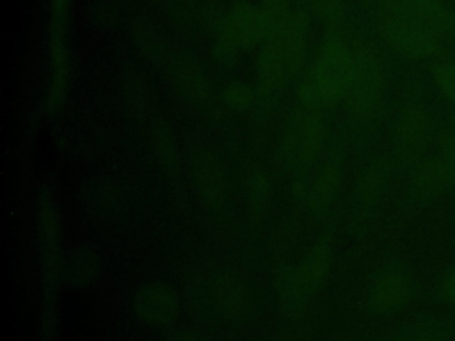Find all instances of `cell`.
<instances>
[{"instance_id":"1","label":"cell","mask_w":455,"mask_h":341,"mask_svg":"<svg viewBox=\"0 0 455 341\" xmlns=\"http://www.w3.org/2000/svg\"><path fill=\"white\" fill-rule=\"evenodd\" d=\"M354 73V48L341 36H329L316 62L300 82L299 96L309 108L332 105L348 96Z\"/></svg>"},{"instance_id":"2","label":"cell","mask_w":455,"mask_h":341,"mask_svg":"<svg viewBox=\"0 0 455 341\" xmlns=\"http://www.w3.org/2000/svg\"><path fill=\"white\" fill-rule=\"evenodd\" d=\"M384 96V71L371 46L354 48V73L348 91L350 110L357 119H370L380 107Z\"/></svg>"},{"instance_id":"3","label":"cell","mask_w":455,"mask_h":341,"mask_svg":"<svg viewBox=\"0 0 455 341\" xmlns=\"http://www.w3.org/2000/svg\"><path fill=\"white\" fill-rule=\"evenodd\" d=\"M430 140V117L418 96H407L400 107L395 130V149L402 165L414 167L423 160Z\"/></svg>"},{"instance_id":"4","label":"cell","mask_w":455,"mask_h":341,"mask_svg":"<svg viewBox=\"0 0 455 341\" xmlns=\"http://www.w3.org/2000/svg\"><path fill=\"white\" fill-rule=\"evenodd\" d=\"M386 41L402 55L411 59H425L439 53V37L421 23L393 12L382 23Z\"/></svg>"},{"instance_id":"5","label":"cell","mask_w":455,"mask_h":341,"mask_svg":"<svg viewBox=\"0 0 455 341\" xmlns=\"http://www.w3.org/2000/svg\"><path fill=\"white\" fill-rule=\"evenodd\" d=\"M323 140V119L311 110L297 117L284 139V156L288 162L307 167L318 156Z\"/></svg>"},{"instance_id":"6","label":"cell","mask_w":455,"mask_h":341,"mask_svg":"<svg viewBox=\"0 0 455 341\" xmlns=\"http://www.w3.org/2000/svg\"><path fill=\"white\" fill-rule=\"evenodd\" d=\"M391 5L393 12L421 23L439 39L455 34V16L441 0H391Z\"/></svg>"},{"instance_id":"7","label":"cell","mask_w":455,"mask_h":341,"mask_svg":"<svg viewBox=\"0 0 455 341\" xmlns=\"http://www.w3.org/2000/svg\"><path fill=\"white\" fill-rule=\"evenodd\" d=\"M133 311L137 318L148 325H165L174 318L178 300L169 286L162 282H149L135 293Z\"/></svg>"},{"instance_id":"8","label":"cell","mask_w":455,"mask_h":341,"mask_svg":"<svg viewBox=\"0 0 455 341\" xmlns=\"http://www.w3.org/2000/svg\"><path fill=\"white\" fill-rule=\"evenodd\" d=\"M192 178L203 202L219 210L226 202V179L220 163L208 151H196L192 156Z\"/></svg>"},{"instance_id":"9","label":"cell","mask_w":455,"mask_h":341,"mask_svg":"<svg viewBox=\"0 0 455 341\" xmlns=\"http://www.w3.org/2000/svg\"><path fill=\"white\" fill-rule=\"evenodd\" d=\"M455 185V169L443 158H423L411 174V190L418 199H432Z\"/></svg>"},{"instance_id":"10","label":"cell","mask_w":455,"mask_h":341,"mask_svg":"<svg viewBox=\"0 0 455 341\" xmlns=\"http://www.w3.org/2000/svg\"><path fill=\"white\" fill-rule=\"evenodd\" d=\"M212 295L217 309L231 320H245L252 313V297L247 286L235 275H217L212 284Z\"/></svg>"},{"instance_id":"11","label":"cell","mask_w":455,"mask_h":341,"mask_svg":"<svg viewBox=\"0 0 455 341\" xmlns=\"http://www.w3.org/2000/svg\"><path fill=\"white\" fill-rule=\"evenodd\" d=\"M37 220H39V238L43 249V261L48 275H55L59 268V252H60V227L59 215L52 195L41 190L39 206H37Z\"/></svg>"},{"instance_id":"12","label":"cell","mask_w":455,"mask_h":341,"mask_svg":"<svg viewBox=\"0 0 455 341\" xmlns=\"http://www.w3.org/2000/svg\"><path fill=\"white\" fill-rule=\"evenodd\" d=\"M411 282L400 270H387L380 274L370 291L371 307L377 313H391L398 309L409 297Z\"/></svg>"},{"instance_id":"13","label":"cell","mask_w":455,"mask_h":341,"mask_svg":"<svg viewBox=\"0 0 455 341\" xmlns=\"http://www.w3.org/2000/svg\"><path fill=\"white\" fill-rule=\"evenodd\" d=\"M391 174V165L386 158L373 160L359 178L355 190V202L359 215L370 213L380 201Z\"/></svg>"},{"instance_id":"14","label":"cell","mask_w":455,"mask_h":341,"mask_svg":"<svg viewBox=\"0 0 455 341\" xmlns=\"http://www.w3.org/2000/svg\"><path fill=\"white\" fill-rule=\"evenodd\" d=\"M69 78L68 48L62 37V30L53 28L50 44V89H48V110L55 112L66 94Z\"/></svg>"},{"instance_id":"15","label":"cell","mask_w":455,"mask_h":341,"mask_svg":"<svg viewBox=\"0 0 455 341\" xmlns=\"http://www.w3.org/2000/svg\"><path fill=\"white\" fill-rule=\"evenodd\" d=\"M286 60L283 55L281 41H267L258 60L259 89L267 96H274L281 91L286 75Z\"/></svg>"},{"instance_id":"16","label":"cell","mask_w":455,"mask_h":341,"mask_svg":"<svg viewBox=\"0 0 455 341\" xmlns=\"http://www.w3.org/2000/svg\"><path fill=\"white\" fill-rule=\"evenodd\" d=\"M226 23L240 41L242 48L251 46L252 43L263 37V23H261L259 9L247 2H236L231 7V12Z\"/></svg>"},{"instance_id":"17","label":"cell","mask_w":455,"mask_h":341,"mask_svg":"<svg viewBox=\"0 0 455 341\" xmlns=\"http://www.w3.org/2000/svg\"><path fill=\"white\" fill-rule=\"evenodd\" d=\"M306 36H307V18L302 11L291 12L288 25L281 37V48L290 73H295L302 62L306 52Z\"/></svg>"},{"instance_id":"18","label":"cell","mask_w":455,"mask_h":341,"mask_svg":"<svg viewBox=\"0 0 455 341\" xmlns=\"http://www.w3.org/2000/svg\"><path fill=\"white\" fill-rule=\"evenodd\" d=\"M172 76L185 96L194 101H203L208 96V80L204 71L190 57L180 55L172 59Z\"/></svg>"},{"instance_id":"19","label":"cell","mask_w":455,"mask_h":341,"mask_svg":"<svg viewBox=\"0 0 455 341\" xmlns=\"http://www.w3.org/2000/svg\"><path fill=\"white\" fill-rule=\"evenodd\" d=\"M332 263V242L329 238L320 240L309 252L302 266H299L304 286L309 293H315L329 274Z\"/></svg>"},{"instance_id":"20","label":"cell","mask_w":455,"mask_h":341,"mask_svg":"<svg viewBox=\"0 0 455 341\" xmlns=\"http://www.w3.org/2000/svg\"><path fill=\"white\" fill-rule=\"evenodd\" d=\"M339 179H341V163L336 156H332L325 163V167L322 169V172L318 174V178L315 179V183L309 190L307 199H309L311 208H315V210L325 208L336 195Z\"/></svg>"},{"instance_id":"21","label":"cell","mask_w":455,"mask_h":341,"mask_svg":"<svg viewBox=\"0 0 455 341\" xmlns=\"http://www.w3.org/2000/svg\"><path fill=\"white\" fill-rule=\"evenodd\" d=\"M258 9L263 23V37L267 41H281L291 16L288 0H263Z\"/></svg>"},{"instance_id":"22","label":"cell","mask_w":455,"mask_h":341,"mask_svg":"<svg viewBox=\"0 0 455 341\" xmlns=\"http://www.w3.org/2000/svg\"><path fill=\"white\" fill-rule=\"evenodd\" d=\"M309 291L302 282L299 268H290L281 274L279 279V297L283 302V309L286 313H300L309 298Z\"/></svg>"},{"instance_id":"23","label":"cell","mask_w":455,"mask_h":341,"mask_svg":"<svg viewBox=\"0 0 455 341\" xmlns=\"http://www.w3.org/2000/svg\"><path fill=\"white\" fill-rule=\"evenodd\" d=\"M268 201H270L268 179L261 170L252 169L247 176V206L254 220H259L265 215L268 208Z\"/></svg>"},{"instance_id":"24","label":"cell","mask_w":455,"mask_h":341,"mask_svg":"<svg viewBox=\"0 0 455 341\" xmlns=\"http://www.w3.org/2000/svg\"><path fill=\"white\" fill-rule=\"evenodd\" d=\"M151 146H153L156 160L165 169L176 167V162H178L176 144H174V139H172L169 128L164 123H155V126L151 130Z\"/></svg>"},{"instance_id":"25","label":"cell","mask_w":455,"mask_h":341,"mask_svg":"<svg viewBox=\"0 0 455 341\" xmlns=\"http://www.w3.org/2000/svg\"><path fill=\"white\" fill-rule=\"evenodd\" d=\"M446 329L439 320L421 318L403 329L398 341H443Z\"/></svg>"},{"instance_id":"26","label":"cell","mask_w":455,"mask_h":341,"mask_svg":"<svg viewBox=\"0 0 455 341\" xmlns=\"http://www.w3.org/2000/svg\"><path fill=\"white\" fill-rule=\"evenodd\" d=\"M98 274V259L96 254L89 249H78L75 252L73 263H71V275L76 282L85 284Z\"/></svg>"},{"instance_id":"27","label":"cell","mask_w":455,"mask_h":341,"mask_svg":"<svg viewBox=\"0 0 455 341\" xmlns=\"http://www.w3.org/2000/svg\"><path fill=\"white\" fill-rule=\"evenodd\" d=\"M432 76L443 96L455 103V60L437 62L432 69Z\"/></svg>"},{"instance_id":"28","label":"cell","mask_w":455,"mask_h":341,"mask_svg":"<svg viewBox=\"0 0 455 341\" xmlns=\"http://www.w3.org/2000/svg\"><path fill=\"white\" fill-rule=\"evenodd\" d=\"M242 48L240 41L236 39V36L233 34V30L229 28V25L224 21L217 32V39H215V46H213V52H215V57L222 62H228V60H233L236 52Z\"/></svg>"},{"instance_id":"29","label":"cell","mask_w":455,"mask_h":341,"mask_svg":"<svg viewBox=\"0 0 455 341\" xmlns=\"http://www.w3.org/2000/svg\"><path fill=\"white\" fill-rule=\"evenodd\" d=\"M224 99L233 110H247L254 101V91L247 83L236 82L224 91Z\"/></svg>"},{"instance_id":"30","label":"cell","mask_w":455,"mask_h":341,"mask_svg":"<svg viewBox=\"0 0 455 341\" xmlns=\"http://www.w3.org/2000/svg\"><path fill=\"white\" fill-rule=\"evenodd\" d=\"M126 98L130 108L135 114H144L148 110V94L142 82L137 76H130L126 82Z\"/></svg>"},{"instance_id":"31","label":"cell","mask_w":455,"mask_h":341,"mask_svg":"<svg viewBox=\"0 0 455 341\" xmlns=\"http://www.w3.org/2000/svg\"><path fill=\"white\" fill-rule=\"evenodd\" d=\"M313 7L322 14L327 21H339L343 16V0H309Z\"/></svg>"},{"instance_id":"32","label":"cell","mask_w":455,"mask_h":341,"mask_svg":"<svg viewBox=\"0 0 455 341\" xmlns=\"http://www.w3.org/2000/svg\"><path fill=\"white\" fill-rule=\"evenodd\" d=\"M69 5L71 0H50V9H52V16H53V28L62 30L68 16H69Z\"/></svg>"},{"instance_id":"33","label":"cell","mask_w":455,"mask_h":341,"mask_svg":"<svg viewBox=\"0 0 455 341\" xmlns=\"http://www.w3.org/2000/svg\"><path fill=\"white\" fill-rule=\"evenodd\" d=\"M439 149H441V156L455 169V128L441 135Z\"/></svg>"},{"instance_id":"34","label":"cell","mask_w":455,"mask_h":341,"mask_svg":"<svg viewBox=\"0 0 455 341\" xmlns=\"http://www.w3.org/2000/svg\"><path fill=\"white\" fill-rule=\"evenodd\" d=\"M441 293L450 304L455 305V265L444 274L441 282Z\"/></svg>"},{"instance_id":"35","label":"cell","mask_w":455,"mask_h":341,"mask_svg":"<svg viewBox=\"0 0 455 341\" xmlns=\"http://www.w3.org/2000/svg\"><path fill=\"white\" fill-rule=\"evenodd\" d=\"M167 341H197V337L188 330H176L167 336Z\"/></svg>"},{"instance_id":"36","label":"cell","mask_w":455,"mask_h":341,"mask_svg":"<svg viewBox=\"0 0 455 341\" xmlns=\"http://www.w3.org/2000/svg\"><path fill=\"white\" fill-rule=\"evenodd\" d=\"M453 128H455V115H453Z\"/></svg>"}]
</instances>
